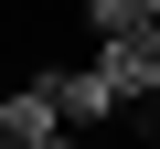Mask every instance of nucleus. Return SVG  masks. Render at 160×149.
I'll return each instance as SVG.
<instances>
[{"label": "nucleus", "instance_id": "f257e3e1", "mask_svg": "<svg viewBox=\"0 0 160 149\" xmlns=\"http://www.w3.org/2000/svg\"><path fill=\"white\" fill-rule=\"evenodd\" d=\"M32 85L53 96V117H64V128H107V117H118V96H107V74H96V53H86V64H43Z\"/></svg>", "mask_w": 160, "mask_h": 149}, {"label": "nucleus", "instance_id": "f03ea898", "mask_svg": "<svg viewBox=\"0 0 160 149\" xmlns=\"http://www.w3.org/2000/svg\"><path fill=\"white\" fill-rule=\"evenodd\" d=\"M96 74H107V96H118V107H160V43H149V32L96 43Z\"/></svg>", "mask_w": 160, "mask_h": 149}, {"label": "nucleus", "instance_id": "7ed1b4c3", "mask_svg": "<svg viewBox=\"0 0 160 149\" xmlns=\"http://www.w3.org/2000/svg\"><path fill=\"white\" fill-rule=\"evenodd\" d=\"M53 138H64V117L43 85H0V149H53Z\"/></svg>", "mask_w": 160, "mask_h": 149}, {"label": "nucleus", "instance_id": "20e7f679", "mask_svg": "<svg viewBox=\"0 0 160 149\" xmlns=\"http://www.w3.org/2000/svg\"><path fill=\"white\" fill-rule=\"evenodd\" d=\"M149 22V0H86V32L96 43H118V32H139Z\"/></svg>", "mask_w": 160, "mask_h": 149}, {"label": "nucleus", "instance_id": "39448f33", "mask_svg": "<svg viewBox=\"0 0 160 149\" xmlns=\"http://www.w3.org/2000/svg\"><path fill=\"white\" fill-rule=\"evenodd\" d=\"M139 32H149V43H160V0H149V22H139Z\"/></svg>", "mask_w": 160, "mask_h": 149}, {"label": "nucleus", "instance_id": "423d86ee", "mask_svg": "<svg viewBox=\"0 0 160 149\" xmlns=\"http://www.w3.org/2000/svg\"><path fill=\"white\" fill-rule=\"evenodd\" d=\"M53 149H86V138H75V128H64V138H53Z\"/></svg>", "mask_w": 160, "mask_h": 149}]
</instances>
